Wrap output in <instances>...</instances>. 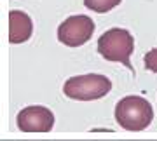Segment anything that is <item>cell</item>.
I'll return each mask as SVG.
<instances>
[{
	"label": "cell",
	"instance_id": "obj_4",
	"mask_svg": "<svg viewBox=\"0 0 157 141\" xmlns=\"http://www.w3.org/2000/svg\"><path fill=\"white\" fill-rule=\"evenodd\" d=\"M94 33V21L86 14L70 16L58 26V40L67 47H80L87 44Z\"/></svg>",
	"mask_w": 157,
	"mask_h": 141
},
{
	"label": "cell",
	"instance_id": "obj_1",
	"mask_svg": "<svg viewBox=\"0 0 157 141\" xmlns=\"http://www.w3.org/2000/svg\"><path fill=\"white\" fill-rule=\"evenodd\" d=\"M115 120L124 131H145L154 120V110L145 98L126 96L115 105Z\"/></svg>",
	"mask_w": 157,
	"mask_h": 141
},
{
	"label": "cell",
	"instance_id": "obj_6",
	"mask_svg": "<svg viewBox=\"0 0 157 141\" xmlns=\"http://www.w3.org/2000/svg\"><path fill=\"white\" fill-rule=\"evenodd\" d=\"M33 23L30 16L23 11L9 12V42L11 44H23L32 37Z\"/></svg>",
	"mask_w": 157,
	"mask_h": 141
},
{
	"label": "cell",
	"instance_id": "obj_2",
	"mask_svg": "<svg viewBox=\"0 0 157 141\" xmlns=\"http://www.w3.org/2000/svg\"><path fill=\"white\" fill-rule=\"evenodd\" d=\"M133 51H135V39L124 28H112L98 39V52L103 59L112 63H122L135 73V68L131 66L129 61Z\"/></svg>",
	"mask_w": 157,
	"mask_h": 141
},
{
	"label": "cell",
	"instance_id": "obj_7",
	"mask_svg": "<svg viewBox=\"0 0 157 141\" xmlns=\"http://www.w3.org/2000/svg\"><path fill=\"white\" fill-rule=\"evenodd\" d=\"M122 0H84V6L89 11H94L98 14H105V12L112 11L113 7H117Z\"/></svg>",
	"mask_w": 157,
	"mask_h": 141
},
{
	"label": "cell",
	"instance_id": "obj_8",
	"mask_svg": "<svg viewBox=\"0 0 157 141\" xmlns=\"http://www.w3.org/2000/svg\"><path fill=\"white\" fill-rule=\"evenodd\" d=\"M143 65H145V68L148 70V72L157 73V47L155 49H152V51H148L145 54V58H143Z\"/></svg>",
	"mask_w": 157,
	"mask_h": 141
},
{
	"label": "cell",
	"instance_id": "obj_5",
	"mask_svg": "<svg viewBox=\"0 0 157 141\" xmlns=\"http://www.w3.org/2000/svg\"><path fill=\"white\" fill-rule=\"evenodd\" d=\"M16 122L23 132H49L54 127V115L49 108L33 105L23 108L17 113Z\"/></svg>",
	"mask_w": 157,
	"mask_h": 141
},
{
	"label": "cell",
	"instance_id": "obj_3",
	"mask_svg": "<svg viewBox=\"0 0 157 141\" xmlns=\"http://www.w3.org/2000/svg\"><path fill=\"white\" fill-rule=\"evenodd\" d=\"M112 89V80L100 73H86L68 79L63 85V94L75 101H94L105 98Z\"/></svg>",
	"mask_w": 157,
	"mask_h": 141
}]
</instances>
